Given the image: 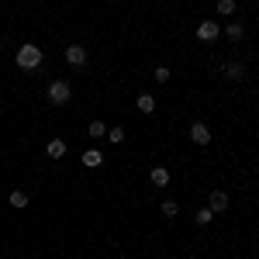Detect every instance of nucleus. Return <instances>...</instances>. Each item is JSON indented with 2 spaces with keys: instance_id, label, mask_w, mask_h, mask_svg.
Instances as JSON below:
<instances>
[{
  "instance_id": "2",
  "label": "nucleus",
  "mask_w": 259,
  "mask_h": 259,
  "mask_svg": "<svg viewBox=\"0 0 259 259\" xmlns=\"http://www.w3.org/2000/svg\"><path fill=\"white\" fill-rule=\"evenodd\" d=\"M69 97H73V87H69L66 80H52V83H49V100H52L56 107L69 104Z\"/></svg>"
},
{
  "instance_id": "15",
  "label": "nucleus",
  "mask_w": 259,
  "mask_h": 259,
  "mask_svg": "<svg viewBox=\"0 0 259 259\" xmlns=\"http://www.w3.org/2000/svg\"><path fill=\"white\" fill-rule=\"evenodd\" d=\"M218 14L221 18H232L235 14V0H218Z\"/></svg>"
},
{
  "instance_id": "16",
  "label": "nucleus",
  "mask_w": 259,
  "mask_h": 259,
  "mask_svg": "<svg viewBox=\"0 0 259 259\" xmlns=\"http://www.w3.org/2000/svg\"><path fill=\"white\" fill-rule=\"evenodd\" d=\"M194 218H197V225H211V221H214V211H211V207H200Z\"/></svg>"
},
{
  "instance_id": "7",
  "label": "nucleus",
  "mask_w": 259,
  "mask_h": 259,
  "mask_svg": "<svg viewBox=\"0 0 259 259\" xmlns=\"http://www.w3.org/2000/svg\"><path fill=\"white\" fill-rule=\"evenodd\" d=\"M207 207H211L214 214H225V211H228V194H225V190H211V200H207Z\"/></svg>"
},
{
  "instance_id": "17",
  "label": "nucleus",
  "mask_w": 259,
  "mask_h": 259,
  "mask_svg": "<svg viewBox=\"0 0 259 259\" xmlns=\"http://www.w3.org/2000/svg\"><path fill=\"white\" fill-rule=\"evenodd\" d=\"M162 214H166V218H177L180 204H177V200H162Z\"/></svg>"
},
{
  "instance_id": "13",
  "label": "nucleus",
  "mask_w": 259,
  "mask_h": 259,
  "mask_svg": "<svg viewBox=\"0 0 259 259\" xmlns=\"http://www.w3.org/2000/svg\"><path fill=\"white\" fill-rule=\"evenodd\" d=\"M225 35H228V38H232V41H242V35H245V28H242L239 21H232V24L225 28Z\"/></svg>"
},
{
  "instance_id": "19",
  "label": "nucleus",
  "mask_w": 259,
  "mask_h": 259,
  "mask_svg": "<svg viewBox=\"0 0 259 259\" xmlns=\"http://www.w3.org/2000/svg\"><path fill=\"white\" fill-rule=\"evenodd\" d=\"M107 135H111V142H124V128H111Z\"/></svg>"
},
{
  "instance_id": "8",
  "label": "nucleus",
  "mask_w": 259,
  "mask_h": 259,
  "mask_svg": "<svg viewBox=\"0 0 259 259\" xmlns=\"http://www.w3.org/2000/svg\"><path fill=\"white\" fill-rule=\"evenodd\" d=\"M45 156H49V159H62V156H66V142L52 139L49 145H45Z\"/></svg>"
},
{
  "instance_id": "10",
  "label": "nucleus",
  "mask_w": 259,
  "mask_h": 259,
  "mask_svg": "<svg viewBox=\"0 0 259 259\" xmlns=\"http://www.w3.org/2000/svg\"><path fill=\"white\" fill-rule=\"evenodd\" d=\"M149 180H152L156 187H169V169H166V166H156V169L149 173Z\"/></svg>"
},
{
  "instance_id": "3",
  "label": "nucleus",
  "mask_w": 259,
  "mask_h": 259,
  "mask_svg": "<svg viewBox=\"0 0 259 259\" xmlns=\"http://www.w3.org/2000/svg\"><path fill=\"white\" fill-rule=\"evenodd\" d=\"M221 76L232 80V83H242L245 80V62H225L221 66Z\"/></svg>"
},
{
  "instance_id": "1",
  "label": "nucleus",
  "mask_w": 259,
  "mask_h": 259,
  "mask_svg": "<svg viewBox=\"0 0 259 259\" xmlns=\"http://www.w3.org/2000/svg\"><path fill=\"white\" fill-rule=\"evenodd\" d=\"M41 59H45V52H41L35 41H28V45H21L18 49V56H14V62H18L21 69H38Z\"/></svg>"
},
{
  "instance_id": "12",
  "label": "nucleus",
  "mask_w": 259,
  "mask_h": 259,
  "mask_svg": "<svg viewBox=\"0 0 259 259\" xmlns=\"http://www.w3.org/2000/svg\"><path fill=\"white\" fill-rule=\"evenodd\" d=\"M87 135H90V139H104V135H107V124H104V121H90Z\"/></svg>"
},
{
  "instance_id": "6",
  "label": "nucleus",
  "mask_w": 259,
  "mask_h": 259,
  "mask_svg": "<svg viewBox=\"0 0 259 259\" xmlns=\"http://www.w3.org/2000/svg\"><path fill=\"white\" fill-rule=\"evenodd\" d=\"M190 139L197 142V145H207V142H211V128H207L204 121H194V124H190Z\"/></svg>"
},
{
  "instance_id": "14",
  "label": "nucleus",
  "mask_w": 259,
  "mask_h": 259,
  "mask_svg": "<svg viewBox=\"0 0 259 259\" xmlns=\"http://www.w3.org/2000/svg\"><path fill=\"white\" fill-rule=\"evenodd\" d=\"M11 207H28V194L24 190H11Z\"/></svg>"
},
{
  "instance_id": "4",
  "label": "nucleus",
  "mask_w": 259,
  "mask_h": 259,
  "mask_svg": "<svg viewBox=\"0 0 259 259\" xmlns=\"http://www.w3.org/2000/svg\"><path fill=\"white\" fill-rule=\"evenodd\" d=\"M218 35H221V24H218V21H200V24H197V38L200 41H214Z\"/></svg>"
},
{
  "instance_id": "18",
  "label": "nucleus",
  "mask_w": 259,
  "mask_h": 259,
  "mask_svg": "<svg viewBox=\"0 0 259 259\" xmlns=\"http://www.w3.org/2000/svg\"><path fill=\"white\" fill-rule=\"evenodd\" d=\"M152 76H156V83H169V76H173V73H169V69H166V66H159V69H156V73H152Z\"/></svg>"
},
{
  "instance_id": "9",
  "label": "nucleus",
  "mask_w": 259,
  "mask_h": 259,
  "mask_svg": "<svg viewBox=\"0 0 259 259\" xmlns=\"http://www.w3.org/2000/svg\"><path fill=\"white\" fill-rule=\"evenodd\" d=\"M100 162H104L100 149H87V152H83V166H87V169H97Z\"/></svg>"
},
{
  "instance_id": "5",
  "label": "nucleus",
  "mask_w": 259,
  "mask_h": 259,
  "mask_svg": "<svg viewBox=\"0 0 259 259\" xmlns=\"http://www.w3.org/2000/svg\"><path fill=\"white\" fill-rule=\"evenodd\" d=\"M66 62L69 66H87V49L83 45H66Z\"/></svg>"
},
{
  "instance_id": "11",
  "label": "nucleus",
  "mask_w": 259,
  "mask_h": 259,
  "mask_svg": "<svg viewBox=\"0 0 259 259\" xmlns=\"http://www.w3.org/2000/svg\"><path fill=\"white\" fill-rule=\"evenodd\" d=\"M135 104H139L142 114H152V111H156V97H152V94H139V100H135Z\"/></svg>"
}]
</instances>
